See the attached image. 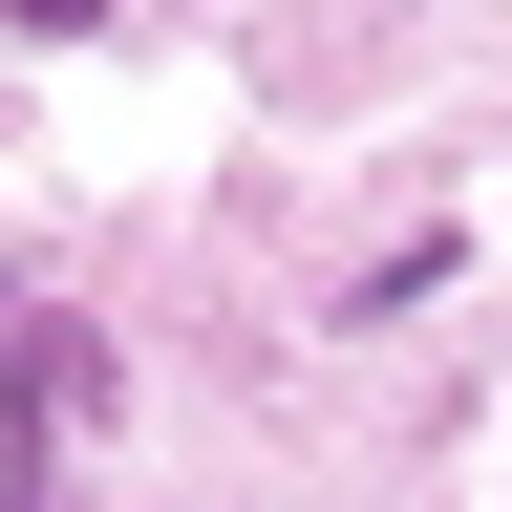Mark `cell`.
Segmentation results:
<instances>
[{
  "instance_id": "6da1fadb",
  "label": "cell",
  "mask_w": 512,
  "mask_h": 512,
  "mask_svg": "<svg viewBox=\"0 0 512 512\" xmlns=\"http://www.w3.org/2000/svg\"><path fill=\"white\" fill-rule=\"evenodd\" d=\"M0 22H22V43H86V22H107V0H0Z\"/></svg>"
},
{
  "instance_id": "7a4b0ae2",
  "label": "cell",
  "mask_w": 512,
  "mask_h": 512,
  "mask_svg": "<svg viewBox=\"0 0 512 512\" xmlns=\"http://www.w3.org/2000/svg\"><path fill=\"white\" fill-rule=\"evenodd\" d=\"M0 342H22V320H0Z\"/></svg>"
}]
</instances>
